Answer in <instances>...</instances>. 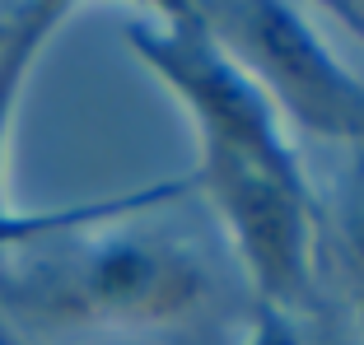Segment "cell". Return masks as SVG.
<instances>
[{
  "mask_svg": "<svg viewBox=\"0 0 364 345\" xmlns=\"http://www.w3.org/2000/svg\"><path fill=\"white\" fill-rule=\"evenodd\" d=\"M341 238H346L350 261L360 266V275H364V177L355 182V192L346 196V205H341Z\"/></svg>",
  "mask_w": 364,
  "mask_h": 345,
  "instance_id": "8",
  "label": "cell"
},
{
  "mask_svg": "<svg viewBox=\"0 0 364 345\" xmlns=\"http://www.w3.org/2000/svg\"><path fill=\"white\" fill-rule=\"evenodd\" d=\"M127 43L140 65L154 70L164 89L187 108L201 136V154H229L289 182H309L285 117L252 80V70L215 38L201 5L173 0L154 10V19H131Z\"/></svg>",
  "mask_w": 364,
  "mask_h": 345,
  "instance_id": "2",
  "label": "cell"
},
{
  "mask_svg": "<svg viewBox=\"0 0 364 345\" xmlns=\"http://www.w3.org/2000/svg\"><path fill=\"white\" fill-rule=\"evenodd\" d=\"M243 345H304V332L294 327V313L252 299V317H247V341Z\"/></svg>",
  "mask_w": 364,
  "mask_h": 345,
  "instance_id": "7",
  "label": "cell"
},
{
  "mask_svg": "<svg viewBox=\"0 0 364 345\" xmlns=\"http://www.w3.org/2000/svg\"><path fill=\"white\" fill-rule=\"evenodd\" d=\"M65 14H70V5H52V0L10 10V33L0 43V215L14 210L10 196H5V172H10V131L14 117H19L23 84H28L43 47L52 43V33L65 23Z\"/></svg>",
  "mask_w": 364,
  "mask_h": 345,
  "instance_id": "5",
  "label": "cell"
},
{
  "mask_svg": "<svg viewBox=\"0 0 364 345\" xmlns=\"http://www.w3.org/2000/svg\"><path fill=\"white\" fill-rule=\"evenodd\" d=\"M192 192V177L117 196L103 215L0 257V308L43 332H168L210 308L215 275L187 238L145 210Z\"/></svg>",
  "mask_w": 364,
  "mask_h": 345,
  "instance_id": "1",
  "label": "cell"
},
{
  "mask_svg": "<svg viewBox=\"0 0 364 345\" xmlns=\"http://www.w3.org/2000/svg\"><path fill=\"white\" fill-rule=\"evenodd\" d=\"M112 201H117V196H112ZM112 201L61 205V210H5V215H0V257L28 248V243H38V238H47V234H61V229H70V224H85V219L103 215Z\"/></svg>",
  "mask_w": 364,
  "mask_h": 345,
  "instance_id": "6",
  "label": "cell"
},
{
  "mask_svg": "<svg viewBox=\"0 0 364 345\" xmlns=\"http://www.w3.org/2000/svg\"><path fill=\"white\" fill-rule=\"evenodd\" d=\"M0 345H28V341H23V336L14 332V327H5V322H0Z\"/></svg>",
  "mask_w": 364,
  "mask_h": 345,
  "instance_id": "9",
  "label": "cell"
},
{
  "mask_svg": "<svg viewBox=\"0 0 364 345\" xmlns=\"http://www.w3.org/2000/svg\"><path fill=\"white\" fill-rule=\"evenodd\" d=\"M192 187H201V196L225 224L247 270L252 299L294 313L313 294V266H318L313 182H289L229 154H201Z\"/></svg>",
  "mask_w": 364,
  "mask_h": 345,
  "instance_id": "4",
  "label": "cell"
},
{
  "mask_svg": "<svg viewBox=\"0 0 364 345\" xmlns=\"http://www.w3.org/2000/svg\"><path fill=\"white\" fill-rule=\"evenodd\" d=\"M215 38L252 70L280 117L364 154V80L336 61L294 5H201Z\"/></svg>",
  "mask_w": 364,
  "mask_h": 345,
  "instance_id": "3",
  "label": "cell"
},
{
  "mask_svg": "<svg viewBox=\"0 0 364 345\" xmlns=\"http://www.w3.org/2000/svg\"><path fill=\"white\" fill-rule=\"evenodd\" d=\"M5 33H10V10H0V43H5Z\"/></svg>",
  "mask_w": 364,
  "mask_h": 345,
  "instance_id": "10",
  "label": "cell"
}]
</instances>
